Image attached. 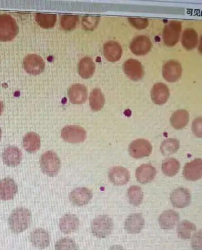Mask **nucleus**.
<instances>
[{
  "label": "nucleus",
  "mask_w": 202,
  "mask_h": 250,
  "mask_svg": "<svg viewBox=\"0 0 202 250\" xmlns=\"http://www.w3.org/2000/svg\"><path fill=\"white\" fill-rule=\"evenodd\" d=\"M30 240L33 246L40 249H46L50 244L48 232L43 229L33 230L30 235Z\"/></svg>",
  "instance_id": "nucleus-20"
},
{
  "label": "nucleus",
  "mask_w": 202,
  "mask_h": 250,
  "mask_svg": "<svg viewBox=\"0 0 202 250\" xmlns=\"http://www.w3.org/2000/svg\"><path fill=\"white\" fill-rule=\"evenodd\" d=\"M79 21L78 16L76 15H63L61 18L60 24L63 29L70 31L76 27Z\"/></svg>",
  "instance_id": "nucleus-36"
},
{
  "label": "nucleus",
  "mask_w": 202,
  "mask_h": 250,
  "mask_svg": "<svg viewBox=\"0 0 202 250\" xmlns=\"http://www.w3.org/2000/svg\"><path fill=\"white\" fill-rule=\"evenodd\" d=\"M95 71V63L90 57H84L80 61L78 64V73L83 79H90Z\"/></svg>",
  "instance_id": "nucleus-26"
},
{
  "label": "nucleus",
  "mask_w": 202,
  "mask_h": 250,
  "mask_svg": "<svg viewBox=\"0 0 202 250\" xmlns=\"http://www.w3.org/2000/svg\"><path fill=\"white\" fill-rule=\"evenodd\" d=\"M181 165L178 160L171 158L165 160L162 164V171L166 176L173 177L178 174Z\"/></svg>",
  "instance_id": "nucleus-33"
},
{
  "label": "nucleus",
  "mask_w": 202,
  "mask_h": 250,
  "mask_svg": "<svg viewBox=\"0 0 202 250\" xmlns=\"http://www.w3.org/2000/svg\"><path fill=\"white\" fill-rule=\"evenodd\" d=\"M61 135L63 140L70 143H81L87 138L85 130L76 125H70V126L65 127L61 130Z\"/></svg>",
  "instance_id": "nucleus-7"
},
{
  "label": "nucleus",
  "mask_w": 202,
  "mask_h": 250,
  "mask_svg": "<svg viewBox=\"0 0 202 250\" xmlns=\"http://www.w3.org/2000/svg\"><path fill=\"white\" fill-rule=\"evenodd\" d=\"M99 18L98 17L85 16L82 19V25L88 30H92L99 23Z\"/></svg>",
  "instance_id": "nucleus-39"
},
{
  "label": "nucleus",
  "mask_w": 202,
  "mask_h": 250,
  "mask_svg": "<svg viewBox=\"0 0 202 250\" xmlns=\"http://www.w3.org/2000/svg\"><path fill=\"white\" fill-rule=\"evenodd\" d=\"M23 158V154L18 147L11 146L4 150L2 153V159L5 165L15 167L20 164Z\"/></svg>",
  "instance_id": "nucleus-18"
},
{
  "label": "nucleus",
  "mask_w": 202,
  "mask_h": 250,
  "mask_svg": "<svg viewBox=\"0 0 202 250\" xmlns=\"http://www.w3.org/2000/svg\"><path fill=\"white\" fill-rule=\"evenodd\" d=\"M124 73L133 81H138L144 76V69L139 61L135 59H129L123 65Z\"/></svg>",
  "instance_id": "nucleus-10"
},
{
  "label": "nucleus",
  "mask_w": 202,
  "mask_h": 250,
  "mask_svg": "<svg viewBox=\"0 0 202 250\" xmlns=\"http://www.w3.org/2000/svg\"><path fill=\"white\" fill-rule=\"evenodd\" d=\"M89 101L91 109L95 112H98L103 109L105 104V98L100 89L95 88L91 91Z\"/></svg>",
  "instance_id": "nucleus-30"
},
{
  "label": "nucleus",
  "mask_w": 202,
  "mask_h": 250,
  "mask_svg": "<svg viewBox=\"0 0 202 250\" xmlns=\"http://www.w3.org/2000/svg\"><path fill=\"white\" fill-rule=\"evenodd\" d=\"M182 74L181 63L176 60H170L162 67V76L168 82L178 81Z\"/></svg>",
  "instance_id": "nucleus-11"
},
{
  "label": "nucleus",
  "mask_w": 202,
  "mask_h": 250,
  "mask_svg": "<svg viewBox=\"0 0 202 250\" xmlns=\"http://www.w3.org/2000/svg\"><path fill=\"white\" fill-rule=\"evenodd\" d=\"M23 144L24 148L27 152L34 153L40 148V138L37 133L29 132L24 136Z\"/></svg>",
  "instance_id": "nucleus-27"
},
{
  "label": "nucleus",
  "mask_w": 202,
  "mask_h": 250,
  "mask_svg": "<svg viewBox=\"0 0 202 250\" xmlns=\"http://www.w3.org/2000/svg\"><path fill=\"white\" fill-rule=\"evenodd\" d=\"M179 148V141L176 139L170 138L163 142L160 146V151L165 156H168L175 153Z\"/></svg>",
  "instance_id": "nucleus-34"
},
{
  "label": "nucleus",
  "mask_w": 202,
  "mask_h": 250,
  "mask_svg": "<svg viewBox=\"0 0 202 250\" xmlns=\"http://www.w3.org/2000/svg\"><path fill=\"white\" fill-rule=\"evenodd\" d=\"M145 219L142 214L134 213L128 216L124 223V229L129 234H137L145 226Z\"/></svg>",
  "instance_id": "nucleus-13"
},
{
  "label": "nucleus",
  "mask_w": 202,
  "mask_h": 250,
  "mask_svg": "<svg viewBox=\"0 0 202 250\" xmlns=\"http://www.w3.org/2000/svg\"><path fill=\"white\" fill-rule=\"evenodd\" d=\"M128 21L133 27L138 30L146 29L149 24L147 19L131 18Z\"/></svg>",
  "instance_id": "nucleus-38"
},
{
  "label": "nucleus",
  "mask_w": 202,
  "mask_h": 250,
  "mask_svg": "<svg viewBox=\"0 0 202 250\" xmlns=\"http://www.w3.org/2000/svg\"><path fill=\"white\" fill-rule=\"evenodd\" d=\"M18 32L19 27L12 16L7 14L0 15V41H12Z\"/></svg>",
  "instance_id": "nucleus-2"
},
{
  "label": "nucleus",
  "mask_w": 202,
  "mask_h": 250,
  "mask_svg": "<svg viewBox=\"0 0 202 250\" xmlns=\"http://www.w3.org/2000/svg\"><path fill=\"white\" fill-rule=\"evenodd\" d=\"M128 196L130 204L138 206L143 201V191L138 186H132L128 190Z\"/></svg>",
  "instance_id": "nucleus-35"
},
{
  "label": "nucleus",
  "mask_w": 202,
  "mask_h": 250,
  "mask_svg": "<svg viewBox=\"0 0 202 250\" xmlns=\"http://www.w3.org/2000/svg\"><path fill=\"white\" fill-rule=\"evenodd\" d=\"M40 165L44 174L49 177H55L59 173L61 163L57 154L49 151L41 157Z\"/></svg>",
  "instance_id": "nucleus-3"
},
{
  "label": "nucleus",
  "mask_w": 202,
  "mask_h": 250,
  "mask_svg": "<svg viewBox=\"0 0 202 250\" xmlns=\"http://www.w3.org/2000/svg\"><path fill=\"white\" fill-rule=\"evenodd\" d=\"M68 97L72 104H80L87 101L88 93L86 87L80 84H74L69 89Z\"/></svg>",
  "instance_id": "nucleus-19"
},
{
  "label": "nucleus",
  "mask_w": 202,
  "mask_h": 250,
  "mask_svg": "<svg viewBox=\"0 0 202 250\" xmlns=\"http://www.w3.org/2000/svg\"><path fill=\"white\" fill-rule=\"evenodd\" d=\"M157 171L154 167L149 164L141 165L137 169L136 176L138 182L146 184L153 181L156 176Z\"/></svg>",
  "instance_id": "nucleus-21"
},
{
  "label": "nucleus",
  "mask_w": 202,
  "mask_h": 250,
  "mask_svg": "<svg viewBox=\"0 0 202 250\" xmlns=\"http://www.w3.org/2000/svg\"><path fill=\"white\" fill-rule=\"evenodd\" d=\"M35 21L41 27L48 29L52 28L57 21V15L54 14L37 13Z\"/></svg>",
  "instance_id": "nucleus-31"
},
{
  "label": "nucleus",
  "mask_w": 202,
  "mask_h": 250,
  "mask_svg": "<svg viewBox=\"0 0 202 250\" xmlns=\"http://www.w3.org/2000/svg\"><path fill=\"white\" fill-rule=\"evenodd\" d=\"M93 194L90 190L85 188H79L74 190L70 194V199L74 205L84 206L91 201Z\"/></svg>",
  "instance_id": "nucleus-17"
},
{
  "label": "nucleus",
  "mask_w": 202,
  "mask_h": 250,
  "mask_svg": "<svg viewBox=\"0 0 202 250\" xmlns=\"http://www.w3.org/2000/svg\"><path fill=\"white\" fill-rule=\"evenodd\" d=\"M196 227L194 224L188 221H183L178 225L177 233L182 240H188L192 237V233L195 232Z\"/></svg>",
  "instance_id": "nucleus-32"
},
{
  "label": "nucleus",
  "mask_w": 202,
  "mask_h": 250,
  "mask_svg": "<svg viewBox=\"0 0 202 250\" xmlns=\"http://www.w3.org/2000/svg\"><path fill=\"white\" fill-rule=\"evenodd\" d=\"M181 42L185 49L187 51H192L197 46L199 42L198 33L191 28L185 30L182 33Z\"/></svg>",
  "instance_id": "nucleus-28"
},
{
  "label": "nucleus",
  "mask_w": 202,
  "mask_h": 250,
  "mask_svg": "<svg viewBox=\"0 0 202 250\" xmlns=\"http://www.w3.org/2000/svg\"><path fill=\"white\" fill-rule=\"evenodd\" d=\"M109 179L115 185H124L129 182L130 174L128 169L123 167L115 166L109 171Z\"/></svg>",
  "instance_id": "nucleus-23"
},
{
  "label": "nucleus",
  "mask_w": 202,
  "mask_h": 250,
  "mask_svg": "<svg viewBox=\"0 0 202 250\" xmlns=\"http://www.w3.org/2000/svg\"><path fill=\"white\" fill-rule=\"evenodd\" d=\"M1 137H2V130H1V127H0V141H1Z\"/></svg>",
  "instance_id": "nucleus-44"
},
{
  "label": "nucleus",
  "mask_w": 202,
  "mask_h": 250,
  "mask_svg": "<svg viewBox=\"0 0 202 250\" xmlns=\"http://www.w3.org/2000/svg\"><path fill=\"white\" fill-rule=\"evenodd\" d=\"M18 186L14 180L5 178L0 181V199L8 201L13 199L18 192Z\"/></svg>",
  "instance_id": "nucleus-16"
},
{
  "label": "nucleus",
  "mask_w": 202,
  "mask_h": 250,
  "mask_svg": "<svg viewBox=\"0 0 202 250\" xmlns=\"http://www.w3.org/2000/svg\"><path fill=\"white\" fill-rule=\"evenodd\" d=\"M192 249L194 250H202V230H199L193 236L192 239Z\"/></svg>",
  "instance_id": "nucleus-40"
},
{
  "label": "nucleus",
  "mask_w": 202,
  "mask_h": 250,
  "mask_svg": "<svg viewBox=\"0 0 202 250\" xmlns=\"http://www.w3.org/2000/svg\"><path fill=\"white\" fill-rule=\"evenodd\" d=\"M91 228V232L96 237L104 238L111 234L113 229V222L109 216L101 215L94 219Z\"/></svg>",
  "instance_id": "nucleus-4"
},
{
  "label": "nucleus",
  "mask_w": 202,
  "mask_h": 250,
  "mask_svg": "<svg viewBox=\"0 0 202 250\" xmlns=\"http://www.w3.org/2000/svg\"><path fill=\"white\" fill-rule=\"evenodd\" d=\"M179 221V215L174 210H167L162 213L159 218L160 227L162 229H173Z\"/></svg>",
  "instance_id": "nucleus-25"
},
{
  "label": "nucleus",
  "mask_w": 202,
  "mask_h": 250,
  "mask_svg": "<svg viewBox=\"0 0 202 250\" xmlns=\"http://www.w3.org/2000/svg\"><path fill=\"white\" fill-rule=\"evenodd\" d=\"M55 250H79V247L72 239L64 238L57 241Z\"/></svg>",
  "instance_id": "nucleus-37"
},
{
  "label": "nucleus",
  "mask_w": 202,
  "mask_h": 250,
  "mask_svg": "<svg viewBox=\"0 0 202 250\" xmlns=\"http://www.w3.org/2000/svg\"><path fill=\"white\" fill-rule=\"evenodd\" d=\"M4 107V105L3 102L0 101V116H1L2 113L3 112Z\"/></svg>",
  "instance_id": "nucleus-43"
},
{
  "label": "nucleus",
  "mask_w": 202,
  "mask_h": 250,
  "mask_svg": "<svg viewBox=\"0 0 202 250\" xmlns=\"http://www.w3.org/2000/svg\"><path fill=\"white\" fill-rule=\"evenodd\" d=\"M32 219V214L29 210L23 207L16 208L8 218V226L13 232L20 234L28 229Z\"/></svg>",
  "instance_id": "nucleus-1"
},
{
  "label": "nucleus",
  "mask_w": 202,
  "mask_h": 250,
  "mask_svg": "<svg viewBox=\"0 0 202 250\" xmlns=\"http://www.w3.org/2000/svg\"><path fill=\"white\" fill-rule=\"evenodd\" d=\"M170 199L173 207L179 209L189 206L192 201L189 191L184 188L174 190L171 194Z\"/></svg>",
  "instance_id": "nucleus-12"
},
{
  "label": "nucleus",
  "mask_w": 202,
  "mask_h": 250,
  "mask_svg": "<svg viewBox=\"0 0 202 250\" xmlns=\"http://www.w3.org/2000/svg\"><path fill=\"white\" fill-rule=\"evenodd\" d=\"M153 46L150 39L144 35H140L133 39L130 49L133 54L142 56L147 54Z\"/></svg>",
  "instance_id": "nucleus-9"
},
{
  "label": "nucleus",
  "mask_w": 202,
  "mask_h": 250,
  "mask_svg": "<svg viewBox=\"0 0 202 250\" xmlns=\"http://www.w3.org/2000/svg\"><path fill=\"white\" fill-rule=\"evenodd\" d=\"M189 121V114L186 110H179L174 112L170 119L171 126L177 130H181L187 126Z\"/></svg>",
  "instance_id": "nucleus-29"
},
{
  "label": "nucleus",
  "mask_w": 202,
  "mask_h": 250,
  "mask_svg": "<svg viewBox=\"0 0 202 250\" xmlns=\"http://www.w3.org/2000/svg\"><path fill=\"white\" fill-rule=\"evenodd\" d=\"M109 250H125V249L120 245H114L110 247Z\"/></svg>",
  "instance_id": "nucleus-42"
},
{
  "label": "nucleus",
  "mask_w": 202,
  "mask_h": 250,
  "mask_svg": "<svg viewBox=\"0 0 202 250\" xmlns=\"http://www.w3.org/2000/svg\"><path fill=\"white\" fill-rule=\"evenodd\" d=\"M59 226L62 232L70 234L78 229L79 220L76 215L68 214L60 219Z\"/></svg>",
  "instance_id": "nucleus-24"
},
{
  "label": "nucleus",
  "mask_w": 202,
  "mask_h": 250,
  "mask_svg": "<svg viewBox=\"0 0 202 250\" xmlns=\"http://www.w3.org/2000/svg\"><path fill=\"white\" fill-rule=\"evenodd\" d=\"M182 31V25L179 21H171L163 30L162 38L165 45L169 47L178 43Z\"/></svg>",
  "instance_id": "nucleus-5"
},
{
  "label": "nucleus",
  "mask_w": 202,
  "mask_h": 250,
  "mask_svg": "<svg viewBox=\"0 0 202 250\" xmlns=\"http://www.w3.org/2000/svg\"><path fill=\"white\" fill-rule=\"evenodd\" d=\"M202 118H196L192 124V131L196 137L201 138L202 136Z\"/></svg>",
  "instance_id": "nucleus-41"
},
{
  "label": "nucleus",
  "mask_w": 202,
  "mask_h": 250,
  "mask_svg": "<svg viewBox=\"0 0 202 250\" xmlns=\"http://www.w3.org/2000/svg\"><path fill=\"white\" fill-rule=\"evenodd\" d=\"M183 174L188 180L196 181L202 177V161L201 158L188 163L184 167Z\"/></svg>",
  "instance_id": "nucleus-15"
},
{
  "label": "nucleus",
  "mask_w": 202,
  "mask_h": 250,
  "mask_svg": "<svg viewBox=\"0 0 202 250\" xmlns=\"http://www.w3.org/2000/svg\"><path fill=\"white\" fill-rule=\"evenodd\" d=\"M25 70L31 75H38L43 73L45 68V61L40 55L29 54L23 61Z\"/></svg>",
  "instance_id": "nucleus-8"
},
{
  "label": "nucleus",
  "mask_w": 202,
  "mask_h": 250,
  "mask_svg": "<svg viewBox=\"0 0 202 250\" xmlns=\"http://www.w3.org/2000/svg\"><path fill=\"white\" fill-rule=\"evenodd\" d=\"M151 96L155 104L159 105L164 104L169 99V88L164 83H158L152 88Z\"/></svg>",
  "instance_id": "nucleus-14"
},
{
  "label": "nucleus",
  "mask_w": 202,
  "mask_h": 250,
  "mask_svg": "<svg viewBox=\"0 0 202 250\" xmlns=\"http://www.w3.org/2000/svg\"><path fill=\"white\" fill-rule=\"evenodd\" d=\"M153 151V147L149 141L145 139H138L130 144L129 152L131 156L134 158H142L148 157Z\"/></svg>",
  "instance_id": "nucleus-6"
},
{
  "label": "nucleus",
  "mask_w": 202,
  "mask_h": 250,
  "mask_svg": "<svg viewBox=\"0 0 202 250\" xmlns=\"http://www.w3.org/2000/svg\"><path fill=\"white\" fill-rule=\"evenodd\" d=\"M103 53L107 61L115 62L121 59L123 50L118 43L115 41H109L104 44Z\"/></svg>",
  "instance_id": "nucleus-22"
}]
</instances>
